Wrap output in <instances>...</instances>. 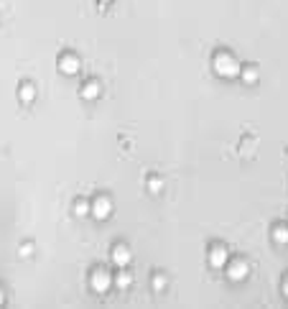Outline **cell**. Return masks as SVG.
<instances>
[{
	"mask_svg": "<svg viewBox=\"0 0 288 309\" xmlns=\"http://www.w3.org/2000/svg\"><path fill=\"white\" fill-rule=\"evenodd\" d=\"M214 72H217L220 77H237V74H240V64H237V59H235L232 54L220 51V54L214 56Z\"/></svg>",
	"mask_w": 288,
	"mask_h": 309,
	"instance_id": "obj_1",
	"label": "cell"
},
{
	"mask_svg": "<svg viewBox=\"0 0 288 309\" xmlns=\"http://www.w3.org/2000/svg\"><path fill=\"white\" fill-rule=\"evenodd\" d=\"M112 261H115L117 266H128V263H130V251H128L125 245H115V248H112Z\"/></svg>",
	"mask_w": 288,
	"mask_h": 309,
	"instance_id": "obj_7",
	"label": "cell"
},
{
	"mask_svg": "<svg viewBox=\"0 0 288 309\" xmlns=\"http://www.w3.org/2000/svg\"><path fill=\"white\" fill-rule=\"evenodd\" d=\"M163 286H166V279H163V276H156V279H153V289H163Z\"/></svg>",
	"mask_w": 288,
	"mask_h": 309,
	"instance_id": "obj_14",
	"label": "cell"
},
{
	"mask_svg": "<svg viewBox=\"0 0 288 309\" xmlns=\"http://www.w3.org/2000/svg\"><path fill=\"white\" fill-rule=\"evenodd\" d=\"M110 284H112V276L105 271V268H97V271L92 274V289H95L97 294H105V291L110 289Z\"/></svg>",
	"mask_w": 288,
	"mask_h": 309,
	"instance_id": "obj_2",
	"label": "cell"
},
{
	"mask_svg": "<svg viewBox=\"0 0 288 309\" xmlns=\"http://www.w3.org/2000/svg\"><path fill=\"white\" fill-rule=\"evenodd\" d=\"M227 276L232 281H242L245 276H248V263H245V261H232L230 268H227Z\"/></svg>",
	"mask_w": 288,
	"mask_h": 309,
	"instance_id": "obj_4",
	"label": "cell"
},
{
	"mask_svg": "<svg viewBox=\"0 0 288 309\" xmlns=\"http://www.w3.org/2000/svg\"><path fill=\"white\" fill-rule=\"evenodd\" d=\"M100 92H102V87H100V82H95V80L82 87V97H85V100H95Z\"/></svg>",
	"mask_w": 288,
	"mask_h": 309,
	"instance_id": "obj_8",
	"label": "cell"
},
{
	"mask_svg": "<svg viewBox=\"0 0 288 309\" xmlns=\"http://www.w3.org/2000/svg\"><path fill=\"white\" fill-rule=\"evenodd\" d=\"M283 294H285V296H288V279H285V281H283Z\"/></svg>",
	"mask_w": 288,
	"mask_h": 309,
	"instance_id": "obj_16",
	"label": "cell"
},
{
	"mask_svg": "<svg viewBox=\"0 0 288 309\" xmlns=\"http://www.w3.org/2000/svg\"><path fill=\"white\" fill-rule=\"evenodd\" d=\"M74 212H77V215H87V212H90V205H87L85 200H79V202L74 205Z\"/></svg>",
	"mask_w": 288,
	"mask_h": 309,
	"instance_id": "obj_12",
	"label": "cell"
},
{
	"mask_svg": "<svg viewBox=\"0 0 288 309\" xmlns=\"http://www.w3.org/2000/svg\"><path fill=\"white\" fill-rule=\"evenodd\" d=\"M240 72H242V80H245V82H250V85L258 82V69H255V67H245V69H240Z\"/></svg>",
	"mask_w": 288,
	"mask_h": 309,
	"instance_id": "obj_10",
	"label": "cell"
},
{
	"mask_svg": "<svg viewBox=\"0 0 288 309\" xmlns=\"http://www.w3.org/2000/svg\"><path fill=\"white\" fill-rule=\"evenodd\" d=\"M273 240H275L278 245H285V243H288V227H285V225H275V227H273Z\"/></svg>",
	"mask_w": 288,
	"mask_h": 309,
	"instance_id": "obj_9",
	"label": "cell"
},
{
	"mask_svg": "<svg viewBox=\"0 0 288 309\" xmlns=\"http://www.w3.org/2000/svg\"><path fill=\"white\" fill-rule=\"evenodd\" d=\"M0 304H3V291H0Z\"/></svg>",
	"mask_w": 288,
	"mask_h": 309,
	"instance_id": "obj_17",
	"label": "cell"
},
{
	"mask_svg": "<svg viewBox=\"0 0 288 309\" xmlns=\"http://www.w3.org/2000/svg\"><path fill=\"white\" fill-rule=\"evenodd\" d=\"M209 263L214 268H225V263H227V248L225 245H214L209 251Z\"/></svg>",
	"mask_w": 288,
	"mask_h": 309,
	"instance_id": "obj_6",
	"label": "cell"
},
{
	"mask_svg": "<svg viewBox=\"0 0 288 309\" xmlns=\"http://www.w3.org/2000/svg\"><path fill=\"white\" fill-rule=\"evenodd\" d=\"M110 212H112V202H110V197H97V200L92 202V215H95L97 220L110 217Z\"/></svg>",
	"mask_w": 288,
	"mask_h": 309,
	"instance_id": "obj_3",
	"label": "cell"
},
{
	"mask_svg": "<svg viewBox=\"0 0 288 309\" xmlns=\"http://www.w3.org/2000/svg\"><path fill=\"white\" fill-rule=\"evenodd\" d=\"M115 284H117L120 289H128V286H130V276H128V274H120V276L115 279Z\"/></svg>",
	"mask_w": 288,
	"mask_h": 309,
	"instance_id": "obj_13",
	"label": "cell"
},
{
	"mask_svg": "<svg viewBox=\"0 0 288 309\" xmlns=\"http://www.w3.org/2000/svg\"><path fill=\"white\" fill-rule=\"evenodd\" d=\"M148 187H151V192H158L163 184H161V179H151V184H148Z\"/></svg>",
	"mask_w": 288,
	"mask_h": 309,
	"instance_id": "obj_15",
	"label": "cell"
},
{
	"mask_svg": "<svg viewBox=\"0 0 288 309\" xmlns=\"http://www.w3.org/2000/svg\"><path fill=\"white\" fill-rule=\"evenodd\" d=\"M59 69H61L64 74H77V72H79V59H77L74 54H64V56L59 59Z\"/></svg>",
	"mask_w": 288,
	"mask_h": 309,
	"instance_id": "obj_5",
	"label": "cell"
},
{
	"mask_svg": "<svg viewBox=\"0 0 288 309\" xmlns=\"http://www.w3.org/2000/svg\"><path fill=\"white\" fill-rule=\"evenodd\" d=\"M33 97H36L33 85H23V87H21V100H23V102H33Z\"/></svg>",
	"mask_w": 288,
	"mask_h": 309,
	"instance_id": "obj_11",
	"label": "cell"
},
{
	"mask_svg": "<svg viewBox=\"0 0 288 309\" xmlns=\"http://www.w3.org/2000/svg\"><path fill=\"white\" fill-rule=\"evenodd\" d=\"M105 3H107V0H105Z\"/></svg>",
	"mask_w": 288,
	"mask_h": 309,
	"instance_id": "obj_18",
	"label": "cell"
}]
</instances>
